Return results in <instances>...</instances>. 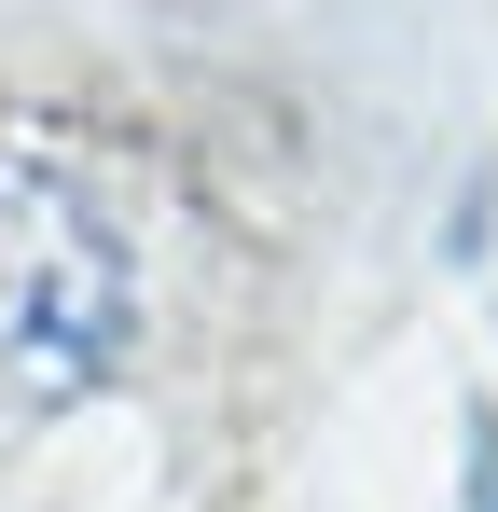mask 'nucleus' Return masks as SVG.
I'll list each match as a JSON object with an SVG mask.
<instances>
[{
  "label": "nucleus",
  "mask_w": 498,
  "mask_h": 512,
  "mask_svg": "<svg viewBox=\"0 0 498 512\" xmlns=\"http://www.w3.org/2000/svg\"><path fill=\"white\" fill-rule=\"evenodd\" d=\"M139 346V250L56 153L0 139V388L14 402H83Z\"/></svg>",
  "instance_id": "1"
}]
</instances>
